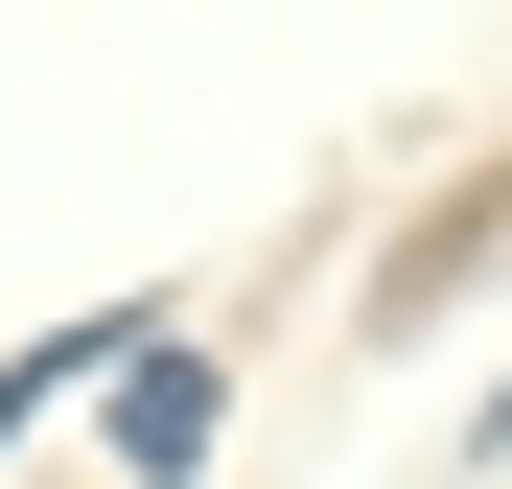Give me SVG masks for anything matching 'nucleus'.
Returning a JSON list of instances; mask_svg holds the SVG:
<instances>
[]
</instances>
